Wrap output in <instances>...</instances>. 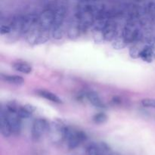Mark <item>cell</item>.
I'll return each mask as SVG.
<instances>
[{"label":"cell","instance_id":"cell-1","mask_svg":"<svg viewBox=\"0 0 155 155\" xmlns=\"http://www.w3.org/2000/svg\"><path fill=\"white\" fill-rule=\"evenodd\" d=\"M86 134L82 130L76 129L74 127H67L65 139L67 145L71 150L75 149L80 146L84 141H86Z\"/></svg>","mask_w":155,"mask_h":155},{"label":"cell","instance_id":"cell-2","mask_svg":"<svg viewBox=\"0 0 155 155\" xmlns=\"http://www.w3.org/2000/svg\"><path fill=\"white\" fill-rule=\"evenodd\" d=\"M142 30L136 20L130 21L123 29L122 36L128 43L139 41L142 37Z\"/></svg>","mask_w":155,"mask_h":155},{"label":"cell","instance_id":"cell-3","mask_svg":"<svg viewBox=\"0 0 155 155\" xmlns=\"http://www.w3.org/2000/svg\"><path fill=\"white\" fill-rule=\"evenodd\" d=\"M67 126L61 121L54 120L48 124V134L51 142L54 143L61 142L65 139Z\"/></svg>","mask_w":155,"mask_h":155},{"label":"cell","instance_id":"cell-4","mask_svg":"<svg viewBox=\"0 0 155 155\" xmlns=\"http://www.w3.org/2000/svg\"><path fill=\"white\" fill-rule=\"evenodd\" d=\"M48 123L42 118L36 119L33 123L31 128L32 139L37 141L42 137L46 132H48Z\"/></svg>","mask_w":155,"mask_h":155},{"label":"cell","instance_id":"cell-5","mask_svg":"<svg viewBox=\"0 0 155 155\" xmlns=\"http://www.w3.org/2000/svg\"><path fill=\"white\" fill-rule=\"evenodd\" d=\"M54 11L52 9L47 8L42 11L39 15V25L41 29L45 30H49L52 28L54 24Z\"/></svg>","mask_w":155,"mask_h":155},{"label":"cell","instance_id":"cell-6","mask_svg":"<svg viewBox=\"0 0 155 155\" xmlns=\"http://www.w3.org/2000/svg\"><path fill=\"white\" fill-rule=\"evenodd\" d=\"M37 25H39V15L33 13L24 15L22 18L21 33L27 34Z\"/></svg>","mask_w":155,"mask_h":155},{"label":"cell","instance_id":"cell-7","mask_svg":"<svg viewBox=\"0 0 155 155\" xmlns=\"http://www.w3.org/2000/svg\"><path fill=\"white\" fill-rule=\"evenodd\" d=\"M4 112L5 114L8 122L10 125L12 133L15 135L19 134L21 130V118L18 116L16 112L12 111L6 108L5 110H4Z\"/></svg>","mask_w":155,"mask_h":155},{"label":"cell","instance_id":"cell-8","mask_svg":"<svg viewBox=\"0 0 155 155\" xmlns=\"http://www.w3.org/2000/svg\"><path fill=\"white\" fill-rule=\"evenodd\" d=\"M117 34V24L113 20H109L107 25L105 26L104 29L103 30V35L104 39L105 41H113Z\"/></svg>","mask_w":155,"mask_h":155},{"label":"cell","instance_id":"cell-9","mask_svg":"<svg viewBox=\"0 0 155 155\" xmlns=\"http://www.w3.org/2000/svg\"><path fill=\"white\" fill-rule=\"evenodd\" d=\"M65 15H66V8L64 5L58 6L54 10V24H53V28H60L62 27L63 22L64 21Z\"/></svg>","mask_w":155,"mask_h":155},{"label":"cell","instance_id":"cell-10","mask_svg":"<svg viewBox=\"0 0 155 155\" xmlns=\"http://www.w3.org/2000/svg\"><path fill=\"white\" fill-rule=\"evenodd\" d=\"M0 130H1L2 135L5 138L9 137L12 134L10 125L8 122V120L6 118L5 114L3 109H2L1 113H0Z\"/></svg>","mask_w":155,"mask_h":155},{"label":"cell","instance_id":"cell-11","mask_svg":"<svg viewBox=\"0 0 155 155\" xmlns=\"http://www.w3.org/2000/svg\"><path fill=\"white\" fill-rule=\"evenodd\" d=\"M81 30L80 24L79 22L78 19L75 17L74 21L70 24L68 30V35L70 39H76L79 36Z\"/></svg>","mask_w":155,"mask_h":155},{"label":"cell","instance_id":"cell-12","mask_svg":"<svg viewBox=\"0 0 155 155\" xmlns=\"http://www.w3.org/2000/svg\"><path fill=\"white\" fill-rule=\"evenodd\" d=\"M35 111H36V107L31 104H25L24 106H18L16 113L21 119L23 118L26 119L30 117Z\"/></svg>","mask_w":155,"mask_h":155},{"label":"cell","instance_id":"cell-13","mask_svg":"<svg viewBox=\"0 0 155 155\" xmlns=\"http://www.w3.org/2000/svg\"><path fill=\"white\" fill-rule=\"evenodd\" d=\"M36 94L38 95H39L40 97H42V98L51 101V102L57 103V104H61L62 102L61 99L57 95H55L53 92H50V91L45 90V89H39V90H36Z\"/></svg>","mask_w":155,"mask_h":155},{"label":"cell","instance_id":"cell-14","mask_svg":"<svg viewBox=\"0 0 155 155\" xmlns=\"http://www.w3.org/2000/svg\"><path fill=\"white\" fill-rule=\"evenodd\" d=\"M86 98L89 100V102L95 107H98V108H105L106 106L104 103L101 101L99 95L95 92H89L86 93Z\"/></svg>","mask_w":155,"mask_h":155},{"label":"cell","instance_id":"cell-15","mask_svg":"<svg viewBox=\"0 0 155 155\" xmlns=\"http://www.w3.org/2000/svg\"><path fill=\"white\" fill-rule=\"evenodd\" d=\"M12 68L15 71L25 74H30L32 72L31 65L27 63V62L22 61H18L14 62L12 64Z\"/></svg>","mask_w":155,"mask_h":155},{"label":"cell","instance_id":"cell-16","mask_svg":"<svg viewBox=\"0 0 155 155\" xmlns=\"http://www.w3.org/2000/svg\"><path fill=\"white\" fill-rule=\"evenodd\" d=\"M2 78L4 81L12 84L20 85L24 82V78L18 75H8V74H2Z\"/></svg>","mask_w":155,"mask_h":155},{"label":"cell","instance_id":"cell-17","mask_svg":"<svg viewBox=\"0 0 155 155\" xmlns=\"http://www.w3.org/2000/svg\"><path fill=\"white\" fill-rule=\"evenodd\" d=\"M140 58L142 61L145 62H148V63H151L152 62L153 59H154V56H153V53L151 51V48L148 45H147L146 46L144 47L142 49V51L140 53Z\"/></svg>","mask_w":155,"mask_h":155},{"label":"cell","instance_id":"cell-18","mask_svg":"<svg viewBox=\"0 0 155 155\" xmlns=\"http://www.w3.org/2000/svg\"><path fill=\"white\" fill-rule=\"evenodd\" d=\"M127 43H128V42H127V41L125 40V39L121 36L116 37L113 41H112V46H113V48H114V49L120 50L125 48V47L127 46Z\"/></svg>","mask_w":155,"mask_h":155},{"label":"cell","instance_id":"cell-19","mask_svg":"<svg viewBox=\"0 0 155 155\" xmlns=\"http://www.w3.org/2000/svg\"><path fill=\"white\" fill-rule=\"evenodd\" d=\"M86 155H104L99 147L94 144H91L86 148Z\"/></svg>","mask_w":155,"mask_h":155},{"label":"cell","instance_id":"cell-20","mask_svg":"<svg viewBox=\"0 0 155 155\" xmlns=\"http://www.w3.org/2000/svg\"><path fill=\"white\" fill-rule=\"evenodd\" d=\"M92 120H93V121L95 124H104V123L107 120V117L105 114L101 112V113H98L94 115Z\"/></svg>","mask_w":155,"mask_h":155},{"label":"cell","instance_id":"cell-21","mask_svg":"<svg viewBox=\"0 0 155 155\" xmlns=\"http://www.w3.org/2000/svg\"><path fill=\"white\" fill-rule=\"evenodd\" d=\"M141 51H142V49H140V48L138 45H133V46L130 47L129 53H130V55L132 58L136 59L140 57Z\"/></svg>","mask_w":155,"mask_h":155},{"label":"cell","instance_id":"cell-22","mask_svg":"<svg viewBox=\"0 0 155 155\" xmlns=\"http://www.w3.org/2000/svg\"><path fill=\"white\" fill-rule=\"evenodd\" d=\"M142 104L145 107L155 108V98H144L142 100Z\"/></svg>","mask_w":155,"mask_h":155},{"label":"cell","instance_id":"cell-23","mask_svg":"<svg viewBox=\"0 0 155 155\" xmlns=\"http://www.w3.org/2000/svg\"><path fill=\"white\" fill-rule=\"evenodd\" d=\"M51 34H52L53 38H54V39H61L64 34L63 27H60V28H53Z\"/></svg>","mask_w":155,"mask_h":155},{"label":"cell","instance_id":"cell-24","mask_svg":"<svg viewBox=\"0 0 155 155\" xmlns=\"http://www.w3.org/2000/svg\"><path fill=\"white\" fill-rule=\"evenodd\" d=\"M94 39L96 42H101L104 39V35H103V31L100 30H95L94 31Z\"/></svg>","mask_w":155,"mask_h":155},{"label":"cell","instance_id":"cell-25","mask_svg":"<svg viewBox=\"0 0 155 155\" xmlns=\"http://www.w3.org/2000/svg\"><path fill=\"white\" fill-rule=\"evenodd\" d=\"M11 32H12V27L10 26L2 24L1 27H0V33H1V34H8Z\"/></svg>","mask_w":155,"mask_h":155},{"label":"cell","instance_id":"cell-26","mask_svg":"<svg viewBox=\"0 0 155 155\" xmlns=\"http://www.w3.org/2000/svg\"><path fill=\"white\" fill-rule=\"evenodd\" d=\"M148 45L151 48V51L153 53V56H154V58H155V38H153L151 41H150Z\"/></svg>","mask_w":155,"mask_h":155}]
</instances>
